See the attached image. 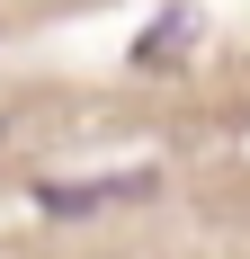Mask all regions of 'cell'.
Listing matches in <instances>:
<instances>
[{
	"label": "cell",
	"mask_w": 250,
	"mask_h": 259,
	"mask_svg": "<svg viewBox=\"0 0 250 259\" xmlns=\"http://www.w3.org/2000/svg\"><path fill=\"white\" fill-rule=\"evenodd\" d=\"M0 134H9V116H0Z\"/></svg>",
	"instance_id": "cell-2"
},
{
	"label": "cell",
	"mask_w": 250,
	"mask_h": 259,
	"mask_svg": "<svg viewBox=\"0 0 250 259\" xmlns=\"http://www.w3.org/2000/svg\"><path fill=\"white\" fill-rule=\"evenodd\" d=\"M188 36H197V18L179 9V18H161L152 27V45H143V63H170V54H188Z\"/></svg>",
	"instance_id": "cell-1"
}]
</instances>
